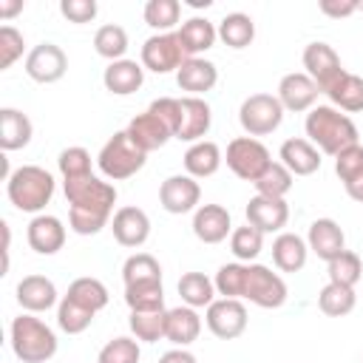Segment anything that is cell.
Instances as JSON below:
<instances>
[{"label": "cell", "instance_id": "1", "mask_svg": "<svg viewBox=\"0 0 363 363\" xmlns=\"http://www.w3.org/2000/svg\"><path fill=\"white\" fill-rule=\"evenodd\" d=\"M68 199V224L77 235H96L113 213L116 204V187L111 182H102L99 176L88 173L79 179H65L62 184Z\"/></svg>", "mask_w": 363, "mask_h": 363}, {"label": "cell", "instance_id": "2", "mask_svg": "<svg viewBox=\"0 0 363 363\" xmlns=\"http://www.w3.org/2000/svg\"><path fill=\"white\" fill-rule=\"evenodd\" d=\"M303 128L306 139L326 156H337L340 150L357 145V125L332 105H315L306 113Z\"/></svg>", "mask_w": 363, "mask_h": 363}, {"label": "cell", "instance_id": "3", "mask_svg": "<svg viewBox=\"0 0 363 363\" xmlns=\"http://www.w3.org/2000/svg\"><path fill=\"white\" fill-rule=\"evenodd\" d=\"M6 193L17 210L40 213V210H45V204H51L54 176L40 164H23V167L11 170V176L6 179Z\"/></svg>", "mask_w": 363, "mask_h": 363}, {"label": "cell", "instance_id": "4", "mask_svg": "<svg viewBox=\"0 0 363 363\" xmlns=\"http://www.w3.org/2000/svg\"><path fill=\"white\" fill-rule=\"evenodd\" d=\"M11 352L17 354V360L23 363H45L57 354V335L48 323H43L40 318H34L31 312L17 315L11 320Z\"/></svg>", "mask_w": 363, "mask_h": 363}, {"label": "cell", "instance_id": "5", "mask_svg": "<svg viewBox=\"0 0 363 363\" xmlns=\"http://www.w3.org/2000/svg\"><path fill=\"white\" fill-rule=\"evenodd\" d=\"M145 159L147 153L142 147L133 145V139L128 136V130H116L99 150L96 156V164H99V173L111 182H122V179H130L136 176L142 167H145Z\"/></svg>", "mask_w": 363, "mask_h": 363}, {"label": "cell", "instance_id": "6", "mask_svg": "<svg viewBox=\"0 0 363 363\" xmlns=\"http://www.w3.org/2000/svg\"><path fill=\"white\" fill-rule=\"evenodd\" d=\"M241 301H250V303H255L261 309H278L286 301V284L269 267H264V264H247Z\"/></svg>", "mask_w": 363, "mask_h": 363}, {"label": "cell", "instance_id": "7", "mask_svg": "<svg viewBox=\"0 0 363 363\" xmlns=\"http://www.w3.org/2000/svg\"><path fill=\"white\" fill-rule=\"evenodd\" d=\"M238 122L252 139L267 136L284 122V105L272 94H250L238 108Z\"/></svg>", "mask_w": 363, "mask_h": 363}, {"label": "cell", "instance_id": "8", "mask_svg": "<svg viewBox=\"0 0 363 363\" xmlns=\"http://www.w3.org/2000/svg\"><path fill=\"white\" fill-rule=\"evenodd\" d=\"M224 159H227V167L244 182H255L272 164L269 150L252 136H235L227 145V156Z\"/></svg>", "mask_w": 363, "mask_h": 363}, {"label": "cell", "instance_id": "9", "mask_svg": "<svg viewBox=\"0 0 363 363\" xmlns=\"http://www.w3.org/2000/svg\"><path fill=\"white\" fill-rule=\"evenodd\" d=\"M184 60H187V54H184L182 43H179V34L176 31H170V34H153L142 45V68H147L153 74L179 71Z\"/></svg>", "mask_w": 363, "mask_h": 363}, {"label": "cell", "instance_id": "10", "mask_svg": "<svg viewBox=\"0 0 363 363\" xmlns=\"http://www.w3.org/2000/svg\"><path fill=\"white\" fill-rule=\"evenodd\" d=\"M303 68H306V77L320 88V94H326L346 71L340 65L337 51L329 43H309L303 48Z\"/></svg>", "mask_w": 363, "mask_h": 363}, {"label": "cell", "instance_id": "11", "mask_svg": "<svg viewBox=\"0 0 363 363\" xmlns=\"http://www.w3.org/2000/svg\"><path fill=\"white\" fill-rule=\"evenodd\" d=\"M207 329L221 340H235L247 329V306L238 298H218L207 306Z\"/></svg>", "mask_w": 363, "mask_h": 363}, {"label": "cell", "instance_id": "12", "mask_svg": "<svg viewBox=\"0 0 363 363\" xmlns=\"http://www.w3.org/2000/svg\"><path fill=\"white\" fill-rule=\"evenodd\" d=\"M65 71H68V57L57 43H40L26 57V74L40 85L60 82Z\"/></svg>", "mask_w": 363, "mask_h": 363}, {"label": "cell", "instance_id": "13", "mask_svg": "<svg viewBox=\"0 0 363 363\" xmlns=\"http://www.w3.org/2000/svg\"><path fill=\"white\" fill-rule=\"evenodd\" d=\"M210 122H213V113H210V105L201 96H182L179 99V119H176L173 139L201 142L207 136V130H210Z\"/></svg>", "mask_w": 363, "mask_h": 363}, {"label": "cell", "instance_id": "14", "mask_svg": "<svg viewBox=\"0 0 363 363\" xmlns=\"http://www.w3.org/2000/svg\"><path fill=\"white\" fill-rule=\"evenodd\" d=\"M159 201L167 213L173 216H182V213H190V210H199V201H201V187L193 176L187 173H176V176H167L159 187Z\"/></svg>", "mask_w": 363, "mask_h": 363}, {"label": "cell", "instance_id": "15", "mask_svg": "<svg viewBox=\"0 0 363 363\" xmlns=\"http://www.w3.org/2000/svg\"><path fill=\"white\" fill-rule=\"evenodd\" d=\"M318 94H320V88L306 77V71H292V74L281 77L275 96H278V102L284 105V111L303 113V111H312V108H315Z\"/></svg>", "mask_w": 363, "mask_h": 363}, {"label": "cell", "instance_id": "16", "mask_svg": "<svg viewBox=\"0 0 363 363\" xmlns=\"http://www.w3.org/2000/svg\"><path fill=\"white\" fill-rule=\"evenodd\" d=\"M111 230H113L116 244L136 250V247H142V244L150 238V218H147V213H145L142 207L128 204V207H119V210L113 213Z\"/></svg>", "mask_w": 363, "mask_h": 363}, {"label": "cell", "instance_id": "17", "mask_svg": "<svg viewBox=\"0 0 363 363\" xmlns=\"http://www.w3.org/2000/svg\"><path fill=\"white\" fill-rule=\"evenodd\" d=\"M289 221V204L284 199L269 196H252L247 204V224H252L261 233H278Z\"/></svg>", "mask_w": 363, "mask_h": 363}, {"label": "cell", "instance_id": "18", "mask_svg": "<svg viewBox=\"0 0 363 363\" xmlns=\"http://www.w3.org/2000/svg\"><path fill=\"white\" fill-rule=\"evenodd\" d=\"M193 233L204 244H221L227 235H233L230 210L221 204H201L193 213Z\"/></svg>", "mask_w": 363, "mask_h": 363}, {"label": "cell", "instance_id": "19", "mask_svg": "<svg viewBox=\"0 0 363 363\" xmlns=\"http://www.w3.org/2000/svg\"><path fill=\"white\" fill-rule=\"evenodd\" d=\"M128 136L133 139L136 147H142L145 153L150 150H159L167 145V139H173V130L153 113V111H145V113H136L130 122H128Z\"/></svg>", "mask_w": 363, "mask_h": 363}, {"label": "cell", "instance_id": "20", "mask_svg": "<svg viewBox=\"0 0 363 363\" xmlns=\"http://www.w3.org/2000/svg\"><path fill=\"white\" fill-rule=\"evenodd\" d=\"M26 238H28V247L40 255H54L62 250L65 244V227L57 216H34L28 221V230H26Z\"/></svg>", "mask_w": 363, "mask_h": 363}, {"label": "cell", "instance_id": "21", "mask_svg": "<svg viewBox=\"0 0 363 363\" xmlns=\"http://www.w3.org/2000/svg\"><path fill=\"white\" fill-rule=\"evenodd\" d=\"M309 250L320 258V261H332L346 250V235L340 230V224L335 218H315L309 224V235H306Z\"/></svg>", "mask_w": 363, "mask_h": 363}, {"label": "cell", "instance_id": "22", "mask_svg": "<svg viewBox=\"0 0 363 363\" xmlns=\"http://www.w3.org/2000/svg\"><path fill=\"white\" fill-rule=\"evenodd\" d=\"M176 82H179V88L187 91L190 96H201V94H207V91L216 88V82H218V68H216L210 60H204V57H190V60H184L182 68L176 71Z\"/></svg>", "mask_w": 363, "mask_h": 363}, {"label": "cell", "instance_id": "23", "mask_svg": "<svg viewBox=\"0 0 363 363\" xmlns=\"http://www.w3.org/2000/svg\"><path fill=\"white\" fill-rule=\"evenodd\" d=\"M201 335V318L193 306H173L164 312V340L184 349Z\"/></svg>", "mask_w": 363, "mask_h": 363}, {"label": "cell", "instance_id": "24", "mask_svg": "<svg viewBox=\"0 0 363 363\" xmlns=\"http://www.w3.org/2000/svg\"><path fill=\"white\" fill-rule=\"evenodd\" d=\"M17 303L37 315V312H48L54 303H57V286L51 278L45 275H26L20 284H17Z\"/></svg>", "mask_w": 363, "mask_h": 363}, {"label": "cell", "instance_id": "25", "mask_svg": "<svg viewBox=\"0 0 363 363\" xmlns=\"http://www.w3.org/2000/svg\"><path fill=\"white\" fill-rule=\"evenodd\" d=\"M278 159L292 176H312L320 167V150L309 139H286L278 150Z\"/></svg>", "mask_w": 363, "mask_h": 363}, {"label": "cell", "instance_id": "26", "mask_svg": "<svg viewBox=\"0 0 363 363\" xmlns=\"http://www.w3.org/2000/svg\"><path fill=\"white\" fill-rule=\"evenodd\" d=\"M102 82L111 94L116 96H128V94H136L145 82V68L142 62L136 60H116V62H108L105 74H102Z\"/></svg>", "mask_w": 363, "mask_h": 363}, {"label": "cell", "instance_id": "27", "mask_svg": "<svg viewBox=\"0 0 363 363\" xmlns=\"http://www.w3.org/2000/svg\"><path fill=\"white\" fill-rule=\"evenodd\" d=\"M176 34H179V43H182L187 60L210 51L216 45V40H218V28L207 17H190V20H184Z\"/></svg>", "mask_w": 363, "mask_h": 363}, {"label": "cell", "instance_id": "28", "mask_svg": "<svg viewBox=\"0 0 363 363\" xmlns=\"http://www.w3.org/2000/svg\"><path fill=\"white\" fill-rule=\"evenodd\" d=\"M306 258H309V244L295 235V233H281L275 241H272V261L281 272H298L306 267Z\"/></svg>", "mask_w": 363, "mask_h": 363}, {"label": "cell", "instance_id": "29", "mask_svg": "<svg viewBox=\"0 0 363 363\" xmlns=\"http://www.w3.org/2000/svg\"><path fill=\"white\" fill-rule=\"evenodd\" d=\"M31 119L17 111V108H3L0 111V147L9 153V150H20L31 142Z\"/></svg>", "mask_w": 363, "mask_h": 363}, {"label": "cell", "instance_id": "30", "mask_svg": "<svg viewBox=\"0 0 363 363\" xmlns=\"http://www.w3.org/2000/svg\"><path fill=\"white\" fill-rule=\"evenodd\" d=\"M221 162H224L221 147H218L216 142H210V139L193 142V145L187 147V153H184V170H187V176H193V179H207V176H213V173L221 167Z\"/></svg>", "mask_w": 363, "mask_h": 363}, {"label": "cell", "instance_id": "31", "mask_svg": "<svg viewBox=\"0 0 363 363\" xmlns=\"http://www.w3.org/2000/svg\"><path fill=\"white\" fill-rule=\"evenodd\" d=\"M179 298L184 306H193V309H201V306H210L216 301V284L213 278H207L204 272H184L179 278Z\"/></svg>", "mask_w": 363, "mask_h": 363}, {"label": "cell", "instance_id": "32", "mask_svg": "<svg viewBox=\"0 0 363 363\" xmlns=\"http://www.w3.org/2000/svg\"><path fill=\"white\" fill-rule=\"evenodd\" d=\"M326 96L332 99V108L337 111H346V113L363 111V77L343 71V77L326 91Z\"/></svg>", "mask_w": 363, "mask_h": 363}, {"label": "cell", "instance_id": "33", "mask_svg": "<svg viewBox=\"0 0 363 363\" xmlns=\"http://www.w3.org/2000/svg\"><path fill=\"white\" fill-rule=\"evenodd\" d=\"M218 40L230 48H247L252 40H255V23L250 14L244 11H233V14H224L221 23H218Z\"/></svg>", "mask_w": 363, "mask_h": 363}, {"label": "cell", "instance_id": "34", "mask_svg": "<svg viewBox=\"0 0 363 363\" xmlns=\"http://www.w3.org/2000/svg\"><path fill=\"white\" fill-rule=\"evenodd\" d=\"M65 298L77 301L79 306H85V309H91V312L96 315L99 309H105V306H108V286H105L99 278L82 275V278L71 281V286H68Z\"/></svg>", "mask_w": 363, "mask_h": 363}, {"label": "cell", "instance_id": "35", "mask_svg": "<svg viewBox=\"0 0 363 363\" xmlns=\"http://www.w3.org/2000/svg\"><path fill=\"white\" fill-rule=\"evenodd\" d=\"M125 303L130 312H153L164 309V289L162 281H142L125 286Z\"/></svg>", "mask_w": 363, "mask_h": 363}, {"label": "cell", "instance_id": "36", "mask_svg": "<svg viewBox=\"0 0 363 363\" xmlns=\"http://www.w3.org/2000/svg\"><path fill=\"white\" fill-rule=\"evenodd\" d=\"M182 3L179 0H147L145 3V23L156 34H170L179 26Z\"/></svg>", "mask_w": 363, "mask_h": 363}, {"label": "cell", "instance_id": "37", "mask_svg": "<svg viewBox=\"0 0 363 363\" xmlns=\"http://www.w3.org/2000/svg\"><path fill=\"white\" fill-rule=\"evenodd\" d=\"M94 51L111 62L116 60H125V51H128V31L116 23H108V26H99L96 34H94Z\"/></svg>", "mask_w": 363, "mask_h": 363}, {"label": "cell", "instance_id": "38", "mask_svg": "<svg viewBox=\"0 0 363 363\" xmlns=\"http://www.w3.org/2000/svg\"><path fill=\"white\" fill-rule=\"evenodd\" d=\"M354 303H357L354 289H352V286L332 284V281H329V284L320 289V295H318V306H320V312L329 315V318H343V315H349V312L354 309Z\"/></svg>", "mask_w": 363, "mask_h": 363}, {"label": "cell", "instance_id": "39", "mask_svg": "<svg viewBox=\"0 0 363 363\" xmlns=\"http://www.w3.org/2000/svg\"><path fill=\"white\" fill-rule=\"evenodd\" d=\"M292 173L281 164V162H272L252 184H255V190H258V196H269V199H284L289 190H292Z\"/></svg>", "mask_w": 363, "mask_h": 363}, {"label": "cell", "instance_id": "40", "mask_svg": "<svg viewBox=\"0 0 363 363\" xmlns=\"http://www.w3.org/2000/svg\"><path fill=\"white\" fill-rule=\"evenodd\" d=\"M326 272H329V281H332V284H340V286H352V289H354V284H357L360 275H363V261H360L357 252L343 250L337 258H332V261L326 264Z\"/></svg>", "mask_w": 363, "mask_h": 363}, {"label": "cell", "instance_id": "41", "mask_svg": "<svg viewBox=\"0 0 363 363\" xmlns=\"http://www.w3.org/2000/svg\"><path fill=\"white\" fill-rule=\"evenodd\" d=\"M164 312L167 309H153V312H130L128 326L133 332L136 340L145 343H156L164 337Z\"/></svg>", "mask_w": 363, "mask_h": 363}, {"label": "cell", "instance_id": "42", "mask_svg": "<svg viewBox=\"0 0 363 363\" xmlns=\"http://www.w3.org/2000/svg\"><path fill=\"white\" fill-rule=\"evenodd\" d=\"M122 281L128 284H142V281H162V267L150 252H133L122 264Z\"/></svg>", "mask_w": 363, "mask_h": 363}, {"label": "cell", "instance_id": "43", "mask_svg": "<svg viewBox=\"0 0 363 363\" xmlns=\"http://www.w3.org/2000/svg\"><path fill=\"white\" fill-rule=\"evenodd\" d=\"M230 250L233 255L244 264H250L252 258H258V252L264 250V233L255 230L252 224H244V227H235L233 235H230Z\"/></svg>", "mask_w": 363, "mask_h": 363}, {"label": "cell", "instance_id": "44", "mask_svg": "<svg viewBox=\"0 0 363 363\" xmlns=\"http://www.w3.org/2000/svg\"><path fill=\"white\" fill-rule=\"evenodd\" d=\"M91 320H94V312H91V309H85V306H79L77 301H71V298L62 295V301H60V306H57V323H60L62 332L79 335V332H85V329L91 326Z\"/></svg>", "mask_w": 363, "mask_h": 363}, {"label": "cell", "instance_id": "45", "mask_svg": "<svg viewBox=\"0 0 363 363\" xmlns=\"http://www.w3.org/2000/svg\"><path fill=\"white\" fill-rule=\"evenodd\" d=\"M244 272H247V264H241V261H233V264L218 267V272H216V278H213L216 292H218L221 298H238V301H241Z\"/></svg>", "mask_w": 363, "mask_h": 363}, {"label": "cell", "instance_id": "46", "mask_svg": "<svg viewBox=\"0 0 363 363\" xmlns=\"http://www.w3.org/2000/svg\"><path fill=\"white\" fill-rule=\"evenodd\" d=\"M139 357H142L139 343H136L133 337L119 335V337L108 340V343L99 349L96 363H139Z\"/></svg>", "mask_w": 363, "mask_h": 363}, {"label": "cell", "instance_id": "47", "mask_svg": "<svg viewBox=\"0 0 363 363\" xmlns=\"http://www.w3.org/2000/svg\"><path fill=\"white\" fill-rule=\"evenodd\" d=\"M335 173L343 182V187L363 176V145L360 142L352 145V147H346V150H340L335 156Z\"/></svg>", "mask_w": 363, "mask_h": 363}, {"label": "cell", "instance_id": "48", "mask_svg": "<svg viewBox=\"0 0 363 363\" xmlns=\"http://www.w3.org/2000/svg\"><path fill=\"white\" fill-rule=\"evenodd\" d=\"M57 167L62 173V179H79V176H88L91 173V153L79 145L74 147H65L57 159Z\"/></svg>", "mask_w": 363, "mask_h": 363}, {"label": "cell", "instance_id": "49", "mask_svg": "<svg viewBox=\"0 0 363 363\" xmlns=\"http://www.w3.org/2000/svg\"><path fill=\"white\" fill-rule=\"evenodd\" d=\"M23 48H26V40L23 34L14 28V26H0V71L11 68L20 57H23Z\"/></svg>", "mask_w": 363, "mask_h": 363}, {"label": "cell", "instance_id": "50", "mask_svg": "<svg viewBox=\"0 0 363 363\" xmlns=\"http://www.w3.org/2000/svg\"><path fill=\"white\" fill-rule=\"evenodd\" d=\"M60 11L68 23H91L96 17V0H60Z\"/></svg>", "mask_w": 363, "mask_h": 363}, {"label": "cell", "instance_id": "51", "mask_svg": "<svg viewBox=\"0 0 363 363\" xmlns=\"http://www.w3.org/2000/svg\"><path fill=\"white\" fill-rule=\"evenodd\" d=\"M318 9H320L326 17L340 20V17L354 14V11L360 9V0H320V3H318Z\"/></svg>", "mask_w": 363, "mask_h": 363}, {"label": "cell", "instance_id": "52", "mask_svg": "<svg viewBox=\"0 0 363 363\" xmlns=\"http://www.w3.org/2000/svg\"><path fill=\"white\" fill-rule=\"evenodd\" d=\"M159 363H199L196 360V354L193 352H187V349H170V352H164L162 357H159Z\"/></svg>", "mask_w": 363, "mask_h": 363}, {"label": "cell", "instance_id": "53", "mask_svg": "<svg viewBox=\"0 0 363 363\" xmlns=\"http://www.w3.org/2000/svg\"><path fill=\"white\" fill-rule=\"evenodd\" d=\"M17 11H23V0H0V17L3 20L14 17Z\"/></svg>", "mask_w": 363, "mask_h": 363}, {"label": "cell", "instance_id": "54", "mask_svg": "<svg viewBox=\"0 0 363 363\" xmlns=\"http://www.w3.org/2000/svg\"><path fill=\"white\" fill-rule=\"evenodd\" d=\"M346 193H349V199H354V201H360V204H363V176H360V179H354L352 184H346Z\"/></svg>", "mask_w": 363, "mask_h": 363}, {"label": "cell", "instance_id": "55", "mask_svg": "<svg viewBox=\"0 0 363 363\" xmlns=\"http://www.w3.org/2000/svg\"><path fill=\"white\" fill-rule=\"evenodd\" d=\"M190 6H193V9H207L210 0H190Z\"/></svg>", "mask_w": 363, "mask_h": 363}, {"label": "cell", "instance_id": "56", "mask_svg": "<svg viewBox=\"0 0 363 363\" xmlns=\"http://www.w3.org/2000/svg\"><path fill=\"white\" fill-rule=\"evenodd\" d=\"M357 11H363V0H360V9H357Z\"/></svg>", "mask_w": 363, "mask_h": 363}]
</instances>
